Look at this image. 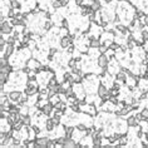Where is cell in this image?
Masks as SVG:
<instances>
[{
	"mask_svg": "<svg viewBox=\"0 0 148 148\" xmlns=\"http://www.w3.org/2000/svg\"><path fill=\"white\" fill-rule=\"evenodd\" d=\"M21 94H23V92H21L20 89H14L12 92H9V94H8L9 101L10 102H14V103H18L19 98L21 97Z\"/></svg>",
	"mask_w": 148,
	"mask_h": 148,
	"instance_id": "cell-5",
	"label": "cell"
},
{
	"mask_svg": "<svg viewBox=\"0 0 148 148\" xmlns=\"http://www.w3.org/2000/svg\"><path fill=\"white\" fill-rule=\"evenodd\" d=\"M144 21H146V27H148V14L146 15V20H144Z\"/></svg>",
	"mask_w": 148,
	"mask_h": 148,
	"instance_id": "cell-17",
	"label": "cell"
},
{
	"mask_svg": "<svg viewBox=\"0 0 148 148\" xmlns=\"http://www.w3.org/2000/svg\"><path fill=\"white\" fill-rule=\"evenodd\" d=\"M49 140H50V138L48 136H38L36 137V139H35L36 148H47Z\"/></svg>",
	"mask_w": 148,
	"mask_h": 148,
	"instance_id": "cell-3",
	"label": "cell"
},
{
	"mask_svg": "<svg viewBox=\"0 0 148 148\" xmlns=\"http://www.w3.org/2000/svg\"><path fill=\"white\" fill-rule=\"evenodd\" d=\"M65 50H66V53H69V54H73V51H74V50H75V47H74V45H73V44H72V45H69V47H68V48H66V49H65Z\"/></svg>",
	"mask_w": 148,
	"mask_h": 148,
	"instance_id": "cell-16",
	"label": "cell"
},
{
	"mask_svg": "<svg viewBox=\"0 0 148 148\" xmlns=\"http://www.w3.org/2000/svg\"><path fill=\"white\" fill-rule=\"evenodd\" d=\"M27 65H28L30 69H34V70H36V69H38L40 65H42V62L38 60V59H35V58H33V57H32V58H30V59H29V60L27 62Z\"/></svg>",
	"mask_w": 148,
	"mask_h": 148,
	"instance_id": "cell-7",
	"label": "cell"
},
{
	"mask_svg": "<svg viewBox=\"0 0 148 148\" xmlns=\"http://www.w3.org/2000/svg\"><path fill=\"white\" fill-rule=\"evenodd\" d=\"M14 50H15V44H6L4 57L9 59V58H10V57H12V55L14 54Z\"/></svg>",
	"mask_w": 148,
	"mask_h": 148,
	"instance_id": "cell-9",
	"label": "cell"
},
{
	"mask_svg": "<svg viewBox=\"0 0 148 148\" xmlns=\"http://www.w3.org/2000/svg\"><path fill=\"white\" fill-rule=\"evenodd\" d=\"M13 33V27L10 25L9 21L6 23H3L1 24V34H5V35H9Z\"/></svg>",
	"mask_w": 148,
	"mask_h": 148,
	"instance_id": "cell-8",
	"label": "cell"
},
{
	"mask_svg": "<svg viewBox=\"0 0 148 148\" xmlns=\"http://www.w3.org/2000/svg\"><path fill=\"white\" fill-rule=\"evenodd\" d=\"M109 60H110V59L108 58V55H107V54H101L98 57V59H97V63H98L99 68L107 69V66H108V64H109Z\"/></svg>",
	"mask_w": 148,
	"mask_h": 148,
	"instance_id": "cell-4",
	"label": "cell"
},
{
	"mask_svg": "<svg viewBox=\"0 0 148 148\" xmlns=\"http://www.w3.org/2000/svg\"><path fill=\"white\" fill-rule=\"evenodd\" d=\"M127 123H128L129 127H136V125L139 123V121L137 119V117H136V114H134V116H129L127 118Z\"/></svg>",
	"mask_w": 148,
	"mask_h": 148,
	"instance_id": "cell-11",
	"label": "cell"
},
{
	"mask_svg": "<svg viewBox=\"0 0 148 148\" xmlns=\"http://www.w3.org/2000/svg\"><path fill=\"white\" fill-rule=\"evenodd\" d=\"M10 6L12 9H21V1L20 0H10Z\"/></svg>",
	"mask_w": 148,
	"mask_h": 148,
	"instance_id": "cell-14",
	"label": "cell"
},
{
	"mask_svg": "<svg viewBox=\"0 0 148 148\" xmlns=\"http://www.w3.org/2000/svg\"><path fill=\"white\" fill-rule=\"evenodd\" d=\"M64 147L66 148H74V147H78V142H77L74 138H66V142L64 144Z\"/></svg>",
	"mask_w": 148,
	"mask_h": 148,
	"instance_id": "cell-12",
	"label": "cell"
},
{
	"mask_svg": "<svg viewBox=\"0 0 148 148\" xmlns=\"http://www.w3.org/2000/svg\"><path fill=\"white\" fill-rule=\"evenodd\" d=\"M117 1H129V0H117Z\"/></svg>",
	"mask_w": 148,
	"mask_h": 148,
	"instance_id": "cell-19",
	"label": "cell"
},
{
	"mask_svg": "<svg viewBox=\"0 0 148 148\" xmlns=\"http://www.w3.org/2000/svg\"><path fill=\"white\" fill-rule=\"evenodd\" d=\"M116 30H117V32H119V34L125 35V36H127L129 33H131V29H129L127 25H124V24H122V23L116 24Z\"/></svg>",
	"mask_w": 148,
	"mask_h": 148,
	"instance_id": "cell-6",
	"label": "cell"
},
{
	"mask_svg": "<svg viewBox=\"0 0 148 148\" xmlns=\"http://www.w3.org/2000/svg\"><path fill=\"white\" fill-rule=\"evenodd\" d=\"M97 95L98 97H101L103 101H108L110 98V93H109V88L104 86L103 83H101V86L98 88V92H97Z\"/></svg>",
	"mask_w": 148,
	"mask_h": 148,
	"instance_id": "cell-1",
	"label": "cell"
},
{
	"mask_svg": "<svg viewBox=\"0 0 148 148\" xmlns=\"http://www.w3.org/2000/svg\"><path fill=\"white\" fill-rule=\"evenodd\" d=\"M15 42H16V39L14 38V35L13 36H8V38H6V44H15Z\"/></svg>",
	"mask_w": 148,
	"mask_h": 148,
	"instance_id": "cell-15",
	"label": "cell"
},
{
	"mask_svg": "<svg viewBox=\"0 0 148 148\" xmlns=\"http://www.w3.org/2000/svg\"><path fill=\"white\" fill-rule=\"evenodd\" d=\"M49 102H50L51 104H53V106L55 107L57 104H59V103L62 102V99H60V95H59L58 93H57V94H54L53 97H50V98H49Z\"/></svg>",
	"mask_w": 148,
	"mask_h": 148,
	"instance_id": "cell-13",
	"label": "cell"
},
{
	"mask_svg": "<svg viewBox=\"0 0 148 148\" xmlns=\"http://www.w3.org/2000/svg\"><path fill=\"white\" fill-rule=\"evenodd\" d=\"M144 133H146V139L148 140V131H147V132H144Z\"/></svg>",
	"mask_w": 148,
	"mask_h": 148,
	"instance_id": "cell-18",
	"label": "cell"
},
{
	"mask_svg": "<svg viewBox=\"0 0 148 148\" xmlns=\"http://www.w3.org/2000/svg\"><path fill=\"white\" fill-rule=\"evenodd\" d=\"M147 74H148V64H147Z\"/></svg>",
	"mask_w": 148,
	"mask_h": 148,
	"instance_id": "cell-20",
	"label": "cell"
},
{
	"mask_svg": "<svg viewBox=\"0 0 148 148\" xmlns=\"http://www.w3.org/2000/svg\"><path fill=\"white\" fill-rule=\"evenodd\" d=\"M128 123L127 121L123 119H117L116 121V132L122 133V134H125V132H128Z\"/></svg>",
	"mask_w": 148,
	"mask_h": 148,
	"instance_id": "cell-2",
	"label": "cell"
},
{
	"mask_svg": "<svg viewBox=\"0 0 148 148\" xmlns=\"http://www.w3.org/2000/svg\"><path fill=\"white\" fill-rule=\"evenodd\" d=\"M55 127H57V124L54 123V121H53V118H48L47 122H45V129L48 132H51V131H54Z\"/></svg>",
	"mask_w": 148,
	"mask_h": 148,
	"instance_id": "cell-10",
	"label": "cell"
}]
</instances>
